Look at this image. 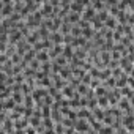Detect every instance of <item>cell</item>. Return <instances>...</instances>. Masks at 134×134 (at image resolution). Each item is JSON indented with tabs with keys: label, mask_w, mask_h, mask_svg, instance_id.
I'll return each instance as SVG.
<instances>
[{
	"label": "cell",
	"mask_w": 134,
	"mask_h": 134,
	"mask_svg": "<svg viewBox=\"0 0 134 134\" xmlns=\"http://www.w3.org/2000/svg\"><path fill=\"white\" fill-rule=\"evenodd\" d=\"M47 47H52V43H51V40H44V41H40V43H36V44L33 46V51H35V52H40V51H43V49H47Z\"/></svg>",
	"instance_id": "obj_2"
},
{
	"label": "cell",
	"mask_w": 134,
	"mask_h": 134,
	"mask_svg": "<svg viewBox=\"0 0 134 134\" xmlns=\"http://www.w3.org/2000/svg\"><path fill=\"white\" fill-rule=\"evenodd\" d=\"M81 21V14H77V13H73V14H70L68 18H66V22H79Z\"/></svg>",
	"instance_id": "obj_14"
},
{
	"label": "cell",
	"mask_w": 134,
	"mask_h": 134,
	"mask_svg": "<svg viewBox=\"0 0 134 134\" xmlns=\"http://www.w3.org/2000/svg\"><path fill=\"white\" fill-rule=\"evenodd\" d=\"M55 132L57 134H63V125L62 123H57L55 125Z\"/></svg>",
	"instance_id": "obj_25"
},
{
	"label": "cell",
	"mask_w": 134,
	"mask_h": 134,
	"mask_svg": "<svg viewBox=\"0 0 134 134\" xmlns=\"http://www.w3.org/2000/svg\"><path fill=\"white\" fill-rule=\"evenodd\" d=\"M63 52V47H62V44H57V46H54L52 47V51H49L47 52V55L49 57H57L58 54H62Z\"/></svg>",
	"instance_id": "obj_6"
},
{
	"label": "cell",
	"mask_w": 134,
	"mask_h": 134,
	"mask_svg": "<svg viewBox=\"0 0 134 134\" xmlns=\"http://www.w3.org/2000/svg\"><path fill=\"white\" fill-rule=\"evenodd\" d=\"M0 82H7V74L5 73H0Z\"/></svg>",
	"instance_id": "obj_27"
},
{
	"label": "cell",
	"mask_w": 134,
	"mask_h": 134,
	"mask_svg": "<svg viewBox=\"0 0 134 134\" xmlns=\"http://www.w3.org/2000/svg\"><path fill=\"white\" fill-rule=\"evenodd\" d=\"M87 92H88V90H87V85H84V84H79V88H77V93H79V95H81V93H84V95H85Z\"/></svg>",
	"instance_id": "obj_23"
},
{
	"label": "cell",
	"mask_w": 134,
	"mask_h": 134,
	"mask_svg": "<svg viewBox=\"0 0 134 134\" xmlns=\"http://www.w3.org/2000/svg\"><path fill=\"white\" fill-rule=\"evenodd\" d=\"M3 131H8V132H13V120L7 118L3 121Z\"/></svg>",
	"instance_id": "obj_13"
},
{
	"label": "cell",
	"mask_w": 134,
	"mask_h": 134,
	"mask_svg": "<svg viewBox=\"0 0 134 134\" xmlns=\"http://www.w3.org/2000/svg\"><path fill=\"white\" fill-rule=\"evenodd\" d=\"M43 126H46V129H52V128H54V126H52V118H51V117H49V118H44Z\"/></svg>",
	"instance_id": "obj_19"
},
{
	"label": "cell",
	"mask_w": 134,
	"mask_h": 134,
	"mask_svg": "<svg viewBox=\"0 0 134 134\" xmlns=\"http://www.w3.org/2000/svg\"><path fill=\"white\" fill-rule=\"evenodd\" d=\"M22 95H21V92H16V93H13V101L16 103V104H21L22 103Z\"/></svg>",
	"instance_id": "obj_16"
},
{
	"label": "cell",
	"mask_w": 134,
	"mask_h": 134,
	"mask_svg": "<svg viewBox=\"0 0 134 134\" xmlns=\"http://www.w3.org/2000/svg\"><path fill=\"white\" fill-rule=\"evenodd\" d=\"M27 125H29V118H21V120H18L16 123H14V128L18 129V131H22L24 128H27Z\"/></svg>",
	"instance_id": "obj_5"
},
{
	"label": "cell",
	"mask_w": 134,
	"mask_h": 134,
	"mask_svg": "<svg viewBox=\"0 0 134 134\" xmlns=\"http://www.w3.org/2000/svg\"><path fill=\"white\" fill-rule=\"evenodd\" d=\"M33 98L30 96V95H27L25 96V107H29V109H32V106H33V101H32Z\"/></svg>",
	"instance_id": "obj_21"
},
{
	"label": "cell",
	"mask_w": 134,
	"mask_h": 134,
	"mask_svg": "<svg viewBox=\"0 0 134 134\" xmlns=\"http://www.w3.org/2000/svg\"><path fill=\"white\" fill-rule=\"evenodd\" d=\"M14 106H16V103L13 101V98H11V99H7V101H5V109H13Z\"/></svg>",
	"instance_id": "obj_22"
},
{
	"label": "cell",
	"mask_w": 134,
	"mask_h": 134,
	"mask_svg": "<svg viewBox=\"0 0 134 134\" xmlns=\"http://www.w3.org/2000/svg\"><path fill=\"white\" fill-rule=\"evenodd\" d=\"M117 24H118V21H117V19H115L114 16H109V18H107V19L104 21V27H106L107 30H112V32L115 30Z\"/></svg>",
	"instance_id": "obj_3"
},
{
	"label": "cell",
	"mask_w": 134,
	"mask_h": 134,
	"mask_svg": "<svg viewBox=\"0 0 134 134\" xmlns=\"http://www.w3.org/2000/svg\"><path fill=\"white\" fill-rule=\"evenodd\" d=\"M104 85H107V87H109V85H110V87H112V88H115V79H114V77H112V76H110V77H109V79H106V82H104Z\"/></svg>",
	"instance_id": "obj_20"
},
{
	"label": "cell",
	"mask_w": 134,
	"mask_h": 134,
	"mask_svg": "<svg viewBox=\"0 0 134 134\" xmlns=\"http://www.w3.org/2000/svg\"><path fill=\"white\" fill-rule=\"evenodd\" d=\"M47 60H49V55H47V52H46V51H40V52L36 54V62L46 63Z\"/></svg>",
	"instance_id": "obj_7"
},
{
	"label": "cell",
	"mask_w": 134,
	"mask_h": 134,
	"mask_svg": "<svg viewBox=\"0 0 134 134\" xmlns=\"http://www.w3.org/2000/svg\"><path fill=\"white\" fill-rule=\"evenodd\" d=\"M63 55V58H71L73 55H74V52H73V47L71 46H65V49H63V52H62Z\"/></svg>",
	"instance_id": "obj_9"
},
{
	"label": "cell",
	"mask_w": 134,
	"mask_h": 134,
	"mask_svg": "<svg viewBox=\"0 0 134 134\" xmlns=\"http://www.w3.org/2000/svg\"><path fill=\"white\" fill-rule=\"evenodd\" d=\"M51 40L55 43V46H57V44H62V43H63V35L58 33V32H55V33L51 35Z\"/></svg>",
	"instance_id": "obj_8"
},
{
	"label": "cell",
	"mask_w": 134,
	"mask_h": 134,
	"mask_svg": "<svg viewBox=\"0 0 134 134\" xmlns=\"http://www.w3.org/2000/svg\"><path fill=\"white\" fill-rule=\"evenodd\" d=\"M98 134H114V128H109V126H104L98 131Z\"/></svg>",
	"instance_id": "obj_15"
},
{
	"label": "cell",
	"mask_w": 134,
	"mask_h": 134,
	"mask_svg": "<svg viewBox=\"0 0 134 134\" xmlns=\"http://www.w3.org/2000/svg\"><path fill=\"white\" fill-rule=\"evenodd\" d=\"M74 128L79 131V132H88V129H90V126H88V121L87 120H77L76 123H74Z\"/></svg>",
	"instance_id": "obj_1"
},
{
	"label": "cell",
	"mask_w": 134,
	"mask_h": 134,
	"mask_svg": "<svg viewBox=\"0 0 134 134\" xmlns=\"http://www.w3.org/2000/svg\"><path fill=\"white\" fill-rule=\"evenodd\" d=\"M107 104H109V99H107V96H99V99H98L96 106H98L99 109H103V107H107Z\"/></svg>",
	"instance_id": "obj_11"
},
{
	"label": "cell",
	"mask_w": 134,
	"mask_h": 134,
	"mask_svg": "<svg viewBox=\"0 0 134 134\" xmlns=\"http://www.w3.org/2000/svg\"><path fill=\"white\" fill-rule=\"evenodd\" d=\"M95 95H96V96H106V95H107L106 87H98V90H95Z\"/></svg>",
	"instance_id": "obj_17"
},
{
	"label": "cell",
	"mask_w": 134,
	"mask_h": 134,
	"mask_svg": "<svg viewBox=\"0 0 134 134\" xmlns=\"http://www.w3.org/2000/svg\"><path fill=\"white\" fill-rule=\"evenodd\" d=\"M35 54H36V52H35L33 49L27 51V52H25V55H24V60H22V62H24V63H29V62H32V60H33V57H35Z\"/></svg>",
	"instance_id": "obj_10"
},
{
	"label": "cell",
	"mask_w": 134,
	"mask_h": 134,
	"mask_svg": "<svg viewBox=\"0 0 134 134\" xmlns=\"http://www.w3.org/2000/svg\"><path fill=\"white\" fill-rule=\"evenodd\" d=\"M43 117L44 118H49L51 117V106H44L43 107Z\"/></svg>",
	"instance_id": "obj_18"
},
{
	"label": "cell",
	"mask_w": 134,
	"mask_h": 134,
	"mask_svg": "<svg viewBox=\"0 0 134 134\" xmlns=\"http://www.w3.org/2000/svg\"><path fill=\"white\" fill-rule=\"evenodd\" d=\"M46 95H47V92H46V88H43V87L35 88V90L32 92V98H33V99H36V101H40V99H41V96L44 98Z\"/></svg>",
	"instance_id": "obj_4"
},
{
	"label": "cell",
	"mask_w": 134,
	"mask_h": 134,
	"mask_svg": "<svg viewBox=\"0 0 134 134\" xmlns=\"http://www.w3.org/2000/svg\"><path fill=\"white\" fill-rule=\"evenodd\" d=\"M30 125L32 126H40V117H32L30 118Z\"/></svg>",
	"instance_id": "obj_24"
},
{
	"label": "cell",
	"mask_w": 134,
	"mask_h": 134,
	"mask_svg": "<svg viewBox=\"0 0 134 134\" xmlns=\"http://www.w3.org/2000/svg\"><path fill=\"white\" fill-rule=\"evenodd\" d=\"M25 134H36V129H35V128H27Z\"/></svg>",
	"instance_id": "obj_26"
},
{
	"label": "cell",
	"mask_w": 134,
	"mask_h": 134,
	"mask_svg": "<svg viewBox=\"0 0 134 134\" xmlns=\"http://www.w3.org/2000/svg\"><path fill=\"white\" fill-rule=\"evenodd\" d=\"M73 88H74L73 85H66V87L62 90V95H65V96H70V98H71V96H73V93H74V90H73Z\"/></svg>",
	"instance_id": "obj_12"
}]
</instances>
